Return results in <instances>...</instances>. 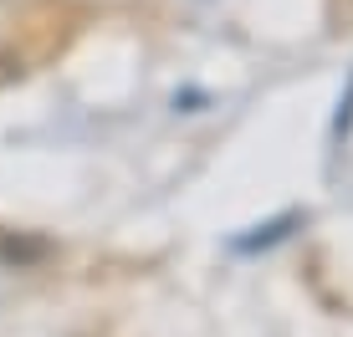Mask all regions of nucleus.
Returning <instances> with one entry per match:
<instances>
[{
    "instance_id": "1",
    "label": "nucleus",
    "mask_w": 353,
    "mask_h": 337,
    "mask_svg": "<svg viewBox=\"0 0 353 337\" xmlns=\"http://www.w3.org/2000/svg\"><path fill=\"white\" fill-rule=\"evenodd\" d=\"M297 225H302V215H297V210H287V215H276V220L256 225L251 235H241V240H236V250H241V256H251V250H266V246H276V240H287L292 230H297Z\"/></svg>"
},
{
    "instance_id": "2",
    "label": "nucleus",
    "mask_w": 353,
    "mask_h": 337,
    "mask_svg": "<svg viewBox=\"0 0 353 337\" xmlns=\"http://www.w3.org/2000/svg\"><path fill=\"white\" fill-rule=\"evenodd\" d=\"M338 133H348V128H353V87H348V98H343V107H338Z\"/></svg>"
}]
</instances>
